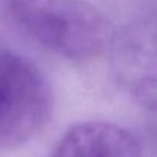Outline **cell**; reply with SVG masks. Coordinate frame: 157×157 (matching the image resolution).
Masks as SVG:
<instances>
[{
	"mask_svg": "<svg viewBox=\"0 0 157 157\" xmlns=\"http://www.w3.org/2000/svg\"><path fill=\"white\" fill-rule=\"evenodd\" d=\"M14 12L40 44L72 61L96 58L116 37L111 21L84 0H14Z\"/></svg>",
	"mask_w": 157,
	"mask_h": 157,
	"instance_id": "obj_1",
	"label": "cell"
},
{
	"mask_svg": "<svg viewBox=\"0 0 157 157\" xmlns=\"http://www.w3.org/2000/svg\"><path fill=\"white\" fill-rule=\"evenodd\" d=\"M52 110V89L40 67L21 53L0 49V148L28 142Z\"/></svg>",
	"mask_w": 157,
	"mask_h": 157,
	"instance_id": "obj_2",
	"label": "cell"
},
{
	"mask_svg": "<svg viewBox=\"0 0 157 157\" xmlns=\"http://www.w3.org/2000/svg\"><path fill=\"white\" fill-rule=\"evenodd\" d=\"M110 49L119 86L136 102L157 111V18L133 21L116 34Z\"/></svg>",
	"mask_w": 157,
	"mask_h": 157,
	"instance_id": "obj_3",
	"label": "cell"
},
{
	"mask_svg": "<svg viewBox=\"0 0 157 157\" xmlns=\"http://www.w3.org/2000/svg\"><path fill=\"white\" fill-rule=\"evenodd\" d=\"M52 157H142V148L127 128L89 121L70 127L58 140Z\"/></svg>",
	"mask_w": 157,
	"mask_h": 157,
	"instance_id": "obj_4",
	"label": "cell"
}]
</instances>
